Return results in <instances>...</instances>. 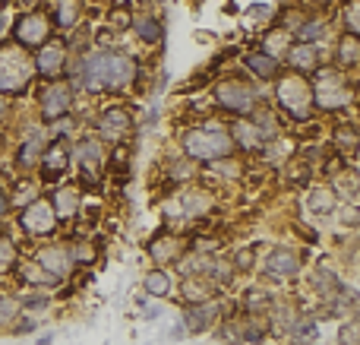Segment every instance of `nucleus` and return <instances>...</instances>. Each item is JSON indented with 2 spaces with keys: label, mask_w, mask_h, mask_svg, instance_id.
Here are the masks:
<instances>
[{
  "label": "nucleus",
  "mask_w": 360,
  "mask_h": 345,
  "mask_svg": "<svg viewBox=\"0 0 360 345\" xmlns=\"http://www.w3.org/2000/svg\"><path fill=\"white\" fill-rule=\"evenodd\" d=\"M86 86L89 92H98V89H111V92H120L133 82L136 76V63L133 57L120 54V51H101V54H92L86 61Z\"/></svg>",
  "instance_id": "f257e3e1"
},
{
  "label": "nucleus",
  "mask_w": 360,
  "mask_h": 345,
  "mask_svg": "<svg viewBox=\"0 0 360 345\" xmlns=\"http://www.w3.org/2000/svg\"><path fill=\"white\" fill-rule=\"evenodd\" d=\"M35 76V61L19 44H0V95H22Z\"/></svg>",
  "instance_id": "f03ea898"
},
{
  "label": "nucleus",
  "mask_w": 360,
  "mask_h": 345,
  "mask_svg": "<svg viewBox=\"0 0 360 345\" xmlns=\"http://www.w3.org/2000/svg\"><path fill=\"white\" fill-rule=\"evenodd\" d=\"M184 149H186V156H190L193 162H215V158H221V156H231L234 139H231V133L224 130V127L209 124V127H202V130L186 133Z\"/></svg>",
  "instance_id": "7ed1b4c3"
},
{
  "label": "nucleus",
  "mask_w": 360,
  "mask_h": 345,
  "mask_svg": "<svg viewBox=\"0 0 360 345\" xmlns=\"http://www.w3.org/2000/svg\"><path fill=\"white\" fill-rule=\"evenodd\" d=\"M278 105L294 118H310L313 108V89L300 73H288L278 80Z\"/></svg>",
  "instance_id": "20e7f679"
},
{
  "label": "nucleus",
  "mask_w": 360,
  "mask_h": 345,
  "mask_svg": "<svg viewBox=\"0 0 360 345\" xmlns=\"http://www.w3.org/2000/svg\"><path fill=\"white\" fill-rule=\"evenodd\" d=\"M313 99H316L323 108L335 111V108H345V105H348V101H351V92H348L345 80L335 73V70H323V73L316 76V95H313Z\"/></svg>",
  "instance_id": "39448f33"
},
{
  "label": "nucleus",
  "mask_w": 360,
  "mask_h": 345,
  "mask_svg": "<svg viewBox=\"0 0 360 345\" xmlns=\"http://www.w3.org/2000/svg\"><path fill=\"white\" fill-rule=\"evenodd\" d=\"M19 225L29 234H51L57 228L54 206H51L48 200H32L29 206L22 209V215H19Z\"/></svg>",
  "instance_id": "423d86ee"
},
{
  "label": "nucleus",
  "mask_w": 360,
  "mask_h": 345,
  "mask_svg": "<svg viewBox=\"0 0 360 345\" xmlns=\"http://www.w3.org/2000/svg\"><path fill=\"white\" fill-rule=\"evenodd\" d=\"M48 16H41V13H29V16H22L16 23V42L19 48H41L44 42H48Z\"/></svg>",
  "instance_id": "0eeeda50"
},
{
  "label": "nucleus",
  "mask_w": 360,
  "mask_h": 345,
  "mask_svg": "<svg viewBox=\"0 0 360 345\" xmlns=\"http://www.w3.org/2000/svg\"><path fill=\"white\" fill-rule=\"evenodd\" d=\"M70 105H73V89L67 86V82H48L41 92V114L48 120H57L63 118V114L70 111Z\"/></svg>",
  "instance_id": "6e6552de"
},
{
  "label": "nucleus",
  "mask_w": 360,
  "mask_h": 345,
  "mask_svg": "<svg viewBox=\"0 0 360 345\" xmlns=\"http://www.w3.org/2000/svg\"><path fill=\"white\" fill-rule=\"evenodd\" d=\"M215 95H218V101H221L228 111L243 114V111L253 108V89H250L247 82H240V80H224L221 86H218Z\"/></svg>",
  "instance_id": "1a4fd4ad"
},
{
  "label": "nucleus",
  "mask_w": 360,
  "mask_h": 345,
  "mask_svg": "<svg viewBox=\"0 0 360 345\" xmlns=\"http://www.w3.org/2000/svg\"><path fill=\"white\" fill-rule=\"evenodd\" d=\"M130 130H133V118H130V111H127V108H108V111H101L98 133L105 139L120 143V139H124Z\"/></svg>",
  "instance_id": "9d476101"
},
{
  "label": "nucleus",
  "mask_w": 360,
  "mask_h": 345,
  "mask_svg": "<svg viewBox=\"0 0 360 345\" xmlns=\"http://www.w3.org/2000/svg\"><path fill=\"white\" fill-rule=\"evenodd\" d=\"M41 168H44V181H57L67 175L70 168V149L63 139H54L51 146H44L41 152Z\"/></svg>",
  "instance_id": "9b49d317"
},
{
  "label": "nucleus",
  "mask_w": 360,
  "mask_h": 345,
  "mask_svg": "<svg viewBox=\"0 0 360 345\" xmlns=\"http://www.w3.org/2000/svg\"><path fill=\"white\" fill-rule=\"evenodd\" d=\"M76 162H79V171L86 175V181H98L101 168H105V156H101L98 139H82L79 149H76Z\"/></svg>",
  "instance_id": "f8f14e48"
},
{
  "label": "nucleus",
  "mask_w": 360,
  "mask_h": 345,
  "mask_svg": "<svg viewBox=\"0 0 360 345\" xmlns=\"http://www.w3.org/2000/svg\"><path fill=\"white\" fill-rule=\"evenodd\" d=\"M63 61H67V44H63V42H44L41 48H38L35 70L54 80V76L63 70Z\"/></svg>",
  "instance_id": "ddd939ff"
},
{
  "label": "nucleus",
  "mask_w": 360,
  "mask_h": 345,
  "mask_svg": "<svg viewBox=\"0 0 360 345\" xmlns=\"http://www.w3.org/2000/svg\"><path fill=\"white\" fill-rule=\"evenodd\" d=\"M38 263L44 266V272H48V276H54L57 282H60V279L70 272V266H73V257H70L67 247H48V251H41Z\"/></svg>",
  "instance_id": "4468645a"
},
{
  "label": "nucleus",
  "mask_w": 360,
  "mask_h": 345,
  "mask_svg": "<svg viewBox=\"0 0 360 345\" xmlns=\"http://www.w3.org/2000/svg\"><path fill=\"white\" fill-rule=\"evenodd\" d=\"M269 272L272 276H297L300 272V257L294 251H272V257H269Z\"/></svg>",
  "instance_id": "2eb2a0df"
},
{
  "label": "nucleus",
  "mask_w": 360,
  "mask_h": 345,
  "mask_svg": "<svg viewBox=\"0 0 360 345\" xmlns=\"http://www.w3.org/2000/svg\"><path fill=\"white\" fill-rule=\"evenodd\" d=\"M243 63H247L256 76H262V80H272V76L278 73V61H275L272 54H266V51H253V54H247Z\"/></svg>",
  "instance_id": "dca6fc26"
},
{
  "label": "nucleus",
  "mask_w": 360,
  "mask_h": 345,
  "mask_svg": "<svg viewBox=\"0 0 360 345\" xmlns=\"http://www.w3.org/2000/svg\"><path fill=\"white\" fill-rule=\"evenodd\" d=\"M79 209V190L76 187H60L54 196V215L57 219H73V213Z\"/></svg>",
  "instance_id": "f3484780"
},
{
  "label": "nucleus",
  "mask_w": 360,
  "mask_h": 345,
  "mask_svg": "<svg viewBox=\"0 0 360 345\" xmlns=\"http://www.w3.org/2000/svg\"><path fill=\"white\" fill-rule=\"evenodd\" d=\"M212 317H215V304L202 301L199 308H186V327H190V333H202V330H209Z\"/></svg>",
  "instance_id": "a211bd4d"
},
{
  "label": "nucleus",
  "mask_w": 360,
  "mask_h": 345,
  "mask_svg": "<svg viewBox=\"0 0 360 345\" xmlns=\"http://www.w3.org/2000/svg\"><path fill=\"white\" fill-rule=\"evenodd\" d=\"M319 63V54L316 48H310V44H294L291 48V67L300 70V73H313Z\"/></svg>",
  "instance_id": "6ab92c4d"
},
{
  "label": "nucleus",
  "mask_w": 360,
  "mask_h": 345,
  "mask_svg": "<svg viewBox=\"0 0 360 345\" xmlns=\"http://www.w3.org/2000/svg\"><path fill=\"white\" fill-rule=\"evenodd\" d=\"M41 152H44L41 133H32V137L19 146V168H35V162L41 158Z\"/></svg>",
  "instance_id": "aec40b11"
},
{
  "label": "nucleus",
  "mask_w": 360,
  "mask_h": 345,
  "mask_svg": "<svg viewBox=\"0 0 360 345\" xmlns=\"http://www.w3.org/2000/svg\"><path fill=\"white\" fill-rule=\"evenodd\" d=\"M231 139H234V143H240L243 149H262V130L256 124H234Z\"/></svg>",
  "instance_id": "412c9836"
},
{
  "label": "nucleus",
  "mask_w": 360,
  "mask_h": 345,
  "mask_svg": "<svg viewBox=\"0 0 360 345\" xmlns=\"http://www.w3.org/2000/svg\"><path fill=\"white\" fill-rule=\"evenodd\" d=\"M19 282H25V285H48V282H57L54 276H48L44 272V266L38 263V260H25L22 266H19Z\"/></svg>",
  "instance_id": "4be33fe9"
},
{
  "label": "nucleus",
  "mask_w": 360,
  "mask_h": 345,
  "mask_svg": "<svg viewBox=\"0 0 360 345\" xmlns=\"http://www.w3.org/2000/svg\"><path fill=\"white\" fill-rule=\"evenodd\" d=\"M143 289L149 291V295H155V298H165V295H168V291H171V279L165 276L162 270H152L149 276L143 279Z\"/></svg>",
  "instance_id": "5701e85b"
},
{
  "label": "nucleus",
  "mask_w": 360,
  "mask_h": 345,
  "mask_svg": "<svg viewBox=\"0 0 360 345\" xmlns=\"http://www.w3.org/2000/svg\"><path fill=\"white\" fill-rule=\"evenodd\" d=\"M133 25H136V35L143 38V42H149V44L162 42V35H165V32H162V25H158L155 19H149V16L136 19V23H133Z\"/></svg>",
  "instance_id": "b1692460"
},
{
  "label": "nucleus",
  "mask_w": 360,
  "mask_h": 345,
  "mask_svg": "<svg viewBox=\"0 0 360 345\" xmlns=\"http://www.w3.org/2000/svg\"><path fill=\"white\" fill-rule=\"evenodd\" d=\"M149 251L158 263H171V260L177 257V241L174 238H158V241H152Z\"/></svg>",
  "instance_id": "393cba45"
},
{
  "label": "nucleus",
  "mask_w": 360,
  "mask_h": 345,
  "mask_svg": "<svg viewBox=\"0 0 360 345\" xmlns=\"http://www.w3.org/2000/svg\"><path fill=\"white\" fill-rule=\"evenodd\" d=\"M338 48H342V51H338V57H342L345 67H354L357 57H360V51H357V48H360V44H357V35H345Z\"/></svg>",
  "instance_id": "a878e982"
},
{
  "label": "nucleus",
  "mask_w": 360,
  "mask_h": 345,
  "mask_svg": "<svg viewBox=\"0 0 360 345\" xmlns=\"http://www.w3.org/2000/svg\"><path fill=\"white\" fill-rule=\"evenodd\" d=\"M54 23L63 25V29L76 23V4H73V0H57V6H54Z\"/></svg>",
  "instance_id": "bb28decb"
},
{
  "label": "nucleus",
  "mask_w": 360,
  "mask_h": 345,
  "mask_svg": "<svg viewBox=\"0 0 360 345\" xmlns=\"http://www.w3.org/2000/svg\"><path fill=\"white\" fill-rule=\"evenodd\" d=\"M13 263H16V247L6 234H0V272L13 270Z\"/></svg>",
  "instance_id": "cd10ccee"
},
{
  "label": "nucleus",
  "mask_w": 360,
  "mask_h": 345,
  "mask_svg": "<svg viewBox=\"0 0 360 345\" xmlns=\"http://www.w3.org/2000/svg\"><path fill=\"white\" fill-rule=\"evenodd\" d=\"M323 29H326V25L319 23V19H307V23H304V25H300V29H297V38H300V44H310L313 38H319V35H323Z\"/></svg>",
  "instance_id": "c85d7f7f"
},
{
  "label": "nucleus",
  "mask_w": 360,
  "mask_h": 345,
  "mask_svg": "<svg viewBox=\"0 0 360 345\" xmlns=\"http://www.w3.org/2000/svg\"><path fill=\"white\" fill-rule=\"evenodd\" d=\"M310 200H313V203H310L313 213H332V206H335V196H332L329 190H316Z\"/></svg>",
  "instance_id": "c756f323"
},
{
  "label": "nucleus",
  "mask_w": 360,
  "mask_h": 345,
  "mask_svg": "<svg viewBox=\"0 0 360 345\" xmlns=\"http://www.w3.org/2000/svg\"><path fill=\"white\" fill-rule=\"evenodd\" d=\"M269 304V295L266 291H259V289H253V291H247V295H243V308L247 310H262Z\"/></svg>",
  "instance_id": "7c9ffc66"
},
{
  "label": "nucleus",
  "mask_w": 360,
  "mask_h": 345,
  "mask_svg": "<svg viewBox=\"0 0 360 345\" xmlns=\"http://www.w3.org/2000/svg\"><path fill=\"white\" fill-rule=\"evenodd\" d=\"M184 295H186V301H199V304H202V298H209V289H205V285H199L196 279H186Z\"/></svg>",
  "instance_id": "2f4dec72"
},
{
  "label": "nucleus",
  "mask_w": 360,
  "mask_h": 345,
  "mask_svg": "<svg viewBox=\"0 0 360 345\" xmlns=\"http://www.w3.org/2000/svg\"><path fill=\"white\" fill-rule=\"evenodd\" d=\"M186 215H196V213H205V209H209V196L205 194H190L186 196Z\"/></svg>",
  "instance_id": "473e14b6"
},
{
  "label": "nucleus",
  "mask_w": 360,
  "mask_h": 345,
  "mask_svg": "<svg viewBox=\"0 0 360 345\" xmlns=\"http://www.w3.org/2000/svg\"><path fill=\"white\" fill-rule=\"evenodd\" d=\"M16 310H19V301H13V298L0 295V323H10L13 317H16Z\"/></svg>",
  "instance_id": "72a5a7b5"
},
{
  "label": "nucleus",
  "mask_w": 360,
  "mask_h": 345,
  "mask_svg": "<svg viewBox=\"0 0 360 345\" xmlns=\"http://www.w3.org/2000/svg\"><path fill=\"white\" fill-rule=\"evenodd\" d=\"M338 339H342V345H357V323H345Z\"/></svg>",
  "instance_id": "f704fd0d"
},
{
  "label": "nucleus",
  "mask_w": 360,
  "mask_h": 345,
  "mask_svg": "<svg viewBox=\"0 0 360 345\" xmlns=\"http://www.w3.org/2000/svg\"><path fill=\"white\" fill-rule=\"evenodd\" d=\"M345 25H348L351 35H357V29H360V23H357V4H351L348 10H345Z\"/></svg>",
  "instance_id": "c9c22d12"
},
{
  "label": "nucleus",
  "mask_w": 360,
  "mask_h": 345,
  "mask_svg": "<svg viewBox=\"0 0 360 345\" xmlns=\"http://www.w3.org/2000/svg\"><path fill=\"white\" fill-rule=\"evenodd\" d=\"M22 308L41 310V308H48V298H41V295H25V298H22Z\"/></svg>",
  "instance_id": "e433bc0d"
},
{
  "label": "nucleus",
  "mask_w": 360,
  "mask_h": 345,
  "mask_svg": "<svg viewBox=\"0 0 360 345\" xmlns=\"http://www.w3.org/2000/svg\"><path fill=\"white\" fill-rule=\"evenodd\" d=\"M294 333H297V339H313V336H316V327H313V320H300Z\"/></svg>",
  "instance_id": "4c0bfd02"
},
{
  "label": "nucleus",
  "mask_w": 360,
  "mask_h": 345,
  "mask_svg": "<svg viewBox=\"0 0 360 345\" xmlns=\"http://www.w3.org/2000/svg\"><path fill=\"white\" fill-rule=\"evenodd\" d=\"M70 257H73V260H79V263H92V260H95V253H92V247L79 244V247H76V253L70 251Z\"/></svg>",
  "instance_id": "58836bf2"
},
{
  "label": "nucleus",
  "mask_w": 360,
  "mask_h": 345,
  "mask_svg": "<svg viewBox=\"0 0 360 345\" xmlns=\"http://www.w3.org/2000/svg\"><path fill=\"white\" fill-rule=\"evenodd\" d=\"M22 196H35V184H29V181L19 184L16 187V203H22Z\"/></svg>",
  "instance_id": "ea45409f"
},
{
  "label": "nucleus",
  "mask_w": 360,
  "mask_h": 345,
  "mask_svg": "<svg viewBox=\"0 0 360 345\" xmlns=\"http://www.w3.org/2000/svg\"><path fill=\"white\" fill-rule=\"evenodd\" d=\"M111 23H114V25H124V29H127V25H130V13H127V10H124V13L114 10V13H111Z\"/></svg>",
  "instance_id": "a19ab883"
},
{
  "label": "nucleus",
  "mask_w": 360,
  "mask_h": 345,
  "mask_svg": "<svg viewBox=\"0 0 360 345\" xmlns=\"http://www.w3.org/2000/svg\"><path fill=\"white\" fill-rule=\"evenodd\" d=\"M237 266H240V270H250V266H253V253H240V257H237Z\"/></svg>",
  "instance_id": "79ce46f5"
},
{
  "label": "nucleus",
  "mask_w": 360,
  "mask_h": 345,
  "mask_svg": "<svg viewBox=\"0 0 360 345\" xmlns=\"http://www.w3.org/2000/svg\"><path fill=\"white\" fill-rule=\"evenodd\" d=\"M19 333H32V330H35V320H29V317H25V320H19Z\"/></svg>",
  "instance_id": "37998d69"
},
{
  "label": "nucleus",
  "mask_w": 360,
  "mask_h": 345,
  "mask_svg": "<svg viewBox=\"0 0 360 345\" xmlns=\"http://www.w3.org/2000/svg\"><path fill=\"white\" fill-rule=\"evenodd\" d=\"M6 209H10V196L0 190V215H6Z\"/></svg>",
  "instance_id": "c03bdc74"
},
{
  "label": "nucleus",
  "mask_w": 360,
  "mask_h": 345,
  "mask_svg": "<svg viewBox=\"0 0 360 345\" xmlns=\"http://www.w3.org/2000/svg\"><path fill=\"white\" fill-rule=\"evenodd\" d=\"M0 32H4V19H0Z\"/></svg>",
  "instance_id": "a18cd8bd"
},
{
  "label": "nucleus",
  "mask_w": 360,
  "mask_h": 345,
  "mask_svg": "<svg viewBox=\"0 0 360 345\" xmlns=\"http://www.w3.org/2000/svg\"><path fill=\"white\" fill-rule=\"evenodd\" d=\"M19 4H32V0H19Z\"/></svg>",
  "instance_id": "49530a36"
},
{
  "label": "nucleus",
  "mask_w": 360,
  "mask_h": 345,
  "mask_svg": "<svg viewBox=\"0 0 360 345\" xmlns=\"http://www.w3.org/2000/svg\"><path fill=\"white\" fill-rule=\"evenodd\" d=\"M0 108H4V105H0Z\"/></svg>",
  "instance_id": "de8ad7c7"
}]
</instances>
